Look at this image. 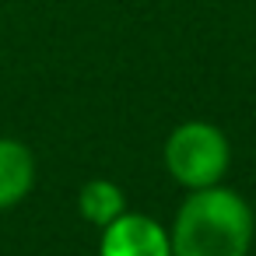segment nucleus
I'll use <instances>...</instances> for the list:
<instances>
[{"instance_id":"f03ea898","label":"nucleus","mask_w":256,"mask_h":256,"mask_svg":"<svg viewBox=\"0 0 256 256\" xmlns=\"http://www.w3.org/2000/svg\"><path fill=\"white\" fill-rule=\"evenodd\" d=\"M232 148L228 137L214 123H182L165 140V168L176 182L190 190L218 186V179L228 172Z\"/></svg>"},{"instance_id":"f257e3e1","label":"nucleus","mask_w":256,"mask_h":256,"mask_svg":"<svg viewBox=\"0 0 256 256\" xmlns=\"http://www.w3.org/2000/svg\"><path fill=\"white\" fill-rule=\"evenodd\" d=\"M168 242L172 256H246L252 242V210L232 190H193L176 214Z\"/></svg>"},{"instance_id":"20e7f679","label":"nucleus","mask_w":256,"mask_h":256,"mask_svg":"<svg viewBox=\"0 0 256 256\" xmlns=\"http://www.w3.org/2000/svg\"><path fill=\"white\" fill-rule=\"evenodd\" d=\"M36 182V158L22 140L0 137V210L28 196Z\"/></svg>"},{"instance_id":"7ed1b4c3","label":"nucleus","mask_w":256,"mask_h":256,"mask_svg":"<svg viewBox=\"0 0 256 256\" xmlns=\"http://www.w3.org/2000/svg\"><path fill=\"white\" fill-rule=\"evenodd\" d=\"M98 256H172L168 232L144 214H120L106 224Z\"/></svg>"},{"instance_id":"39448f33","label":"nucleus","mask_w":256,"mask_h":256,"mask_svg":"<svg viewBox=\"0 0 256 256\" xmlns=\"http://www.w3.org/2000/svg\"><path fill=\"white\" fill-rule=\"evenodd\" d=\"M78 207H81V218L92 221V224H112L120 214H126V193L109 182V179H92L81 186L78 193Z\"/></svg>"}]
</instances>
